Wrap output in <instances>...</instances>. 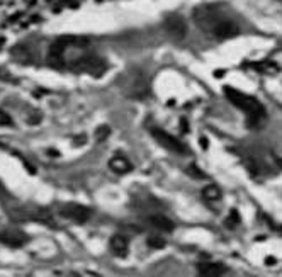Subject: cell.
<instances>
[{"label": "cell", "mask_w": 282, "mask_h": 277, "mask_svg": "<svg viewBox=\"0 0 282 277\" xmlns=\"http://www.w3.org/2000/svg\"><path fill=\"white\" fill-rule=\"evenodd\" d=\"M194 21L204 33L216 39H230L240 33L236 22L223 17L221 12L213 6H203L194 11Z\"/></svg>", "instance_id": "6da1fadb"}, {"label": "cell", "mask_w": 282, "mask_h": 277, "mask_svg": "<svg viewBox=\"0 0 282 277\" xmlns=\"http://www.w3.org/2000/svg\"><path fill=\"white\" fill-rule=\"evenodd\" d=\"M225 96L233 106L238 107V109H241L247 114V124L250 128L257 129L263 126V123L267 121L265 107L255 99V97L247 96V94L236 90V88H233V87H225Z\"/></svg>", "instance_id": "7a4b0ae2"}, {"label": "cell", "mask_w": 282, "mask_h": 277, "mask_svg": "<svg viewBox=\"0 0 282 277\" xmlns=\"http://www.w3.org/2000/svg\"><path fill=\"white\" fill-rule=\"evenodd\" d=\"M150 133H151V136L155 138V141L158 143V145H162L163 148H167L168 151H173V153H178V155L187 153L185 145H183L182 141H178L175 136H172V135H168L167 131H163V129L151 128Z\"/></svg>", "instance_id": "3957f363"}, {"label": "cell", "mask_w": 282, "mask_h": 277, "mask_svg": "<svg viewBox=\"0 0 282 277\" xmlns=\"http://www.w3.org/2000/svg\"><path fill=\"white\" fill-rule=\"evenodd\" d=\"M60 214L63 218H66V220H71L82 225V223L88 221V218L92 216V211L87 206H82V204L70 203V204H65V206L60 209Z\"/></svg>", "instance_id": "277c9868"}, {"label": "cell", "mask_w": 282, "mask_h": 277, "mask_svg": "<svg viewBox=\"0 0 282 277\" xmlns=\"http://www.w3.org/2000/svg\"><path fill=\"white\" fill-rule=\"evenodd\" d=\"M163 28H165L167 34L173 39V41H182V39L187 36L185 21H183L182 17L177 16V14L168 16L167 19H165V22H163Z\"/></svg>", "instance_id": "5b68a950"}, {"label": "cell", "mask_w": 282, "mask_h": 277, "mask_svg": "<svg viewBox=\"0 0 282 277\" xmlns=\"http://www.w3.org/2000/svg\"><path fill=\"white\" fill-rule=\"evenodd\" d=\"M28 236L21 231H12V230H6L0 231V243L9 245V247H22L26 243Z\"/></svg>", "instance_id": "8992f818"}, {"label": "cell", "mask_w": 282, "mask_h": 277, "mask_svg": "<svg viewBox=\"0 0 282 277\" xmlns=\"http://www.w3.org/2000/svg\"><path fill=\"white\" fill-rule=\"evenodd\" d=\"M109 167H111V170L116 172V173H128V172L133 170V165L129 163V160L123 155L113 156L111 162H109Z\"/></svg>", "instance_id": "52a82bcc"}, {"label": "cell", "mask_w": 282, "mask_h": 277, "mask_svg": "<svg viewBox=\"0 0 282 277\" xmlns=\"http://www.w3.org/2000/svg\"><path fill=\"white\" fill-rule=\"evenodd\" d=\"M111 250H113L114 255L118 257H126L128 255V238L123 235H114L111 238Z\"/></svg>", "instance_id": "ba28073f"}, {"label": "cell", "mask_w": 282, "mask_h": 277, "mask_svg": "<svg viewBox=\"0 0 282 277\" xmlns=\"http://www.w3.org/2000/svg\"><path fill=\"white\" fill-rule=\"evenodd\" d=\"M148 221L151 226H155L160 231H173V228H175V223L168 220L167 216H163V214H153V216L148 218Z\"/></svg>", "instance_id": "9c48e42d"}, {"label": "cell", "mask_w": 282, "mask_h": 277, "mask_svg": "<svg viewBox=\"0 0 282 277\" xmlns=\"http://www.w3.org/2000/svg\"><path fill=\"white\" fill-rule=\"evenodd\" d=\"M199 274L203 275H223L226 272V267L223 263H213V262H203L198 265Z\"/></svg>", "instance_id": "30bf717a"}, {"label": "cell", "mask_w": 282, "mask_h": 277, "mask_svg": "<svg viewBox=\"0 0 282 277\" xmlns=\"http://www.w3.org/2000/svg\"><path fill=\"white\" fill-rule=\"evenodd\" d=\"M203 198L206 201H219L221 199V191L218 186H206L203 189Z\"/></svg>", "instance_id": "8fae6325"}, {"label": "cell", "mask_w": 282, "mask_h": 277, "mask_svg": "<svg viewBox=\"0 0 282 277\" xmlns=\"http://www.w3.org/2000/svg\"><path fill=\"white\" fill-rule=\"evenodd\" d=\"M255 70L262 71V73H268V75H274L279 71V65H275L274 61H262V63L255 65L253 66Z\"/></svg>", "instance_id": "7c38bea8"}, {"label": "cell", "mask_w": 282, "mask_h": 277, "mask_svg": "<svg viewBox=\"0 0 282 277\" xmlns=\"http://www.w3.org/2000/svg\"><path fill=\"white\" fill-rule=\"evenodd\" d=\"M109 135H111V128L109 126H99V128H97V131H96L97 141H104Z\"/></svg>", "instance_id": "4fadbf2b"}, {"label": "cell", "mask_w": 282, "mask_h": 277, "mask_svg": "<svg viewBox=\"0 0 282 277\" xmlns=\"http://www.w3.org/2000/svg\"><path fill=\"white\" fill-rule=\"evenodd\" d=\"M185 172L189 173V175L194 177V178H206V173H203V170H201V168L196 167V165H189V167H187V170H185Z\"/></svg>", "instance_id": "5bb4252c"}, {"label": "cell", "mask_w": 282, "mask_h": 277, "mask_svg": "<svg viewBox=\"0 0 282 277\" xmlns=\"http://www.w3.org/2000/svg\"><path fill=\"white\" fill-rule=\"evenodd\" d=\"M238 223H240V216H238V213H236V209H233V211L230 213V218L226 220V226L235 228Z\"/></svg>", "instance_id": "9a60e30c"}, {"label": "cell", "mask_w": 282, "mask_h": 277, "mask_svg": "<svg viewBox=\"0 0 282 277\" xmlns=\"http://www.w3.org/2000/svg\"><path fill=\"white\" fill-rule=\"evenodd\" d=\"M148 245L151 248H163L165 247V242L160 236H150L148 238Z\"/></svg>", "instance_id": "2e32d148"}, {"label": "cell", "mask_w": 282, "mask_h": 277, "mask_svg": "<svg viewBox=\"0 0 282 277\" xmlns=\"http://www.w3.org/2000/svg\"><path fill=\"white\" fill-rule=\"evenodd\" d=\"M11 124H12V119L9 118L4 111H0V126H11Z\"/></svg>", "instance_id": "e0dca14e"}, {"label": "cell", "mask_w": 282, "mask_h": 277, "mask_svg": "<svg viewBox=\"0 0 282 277\" xmlns=\"http://www.w3.org/2000/svg\"><path fill=\"white\" fill-rule=\"evenodd\" d=\"M180 131L182 133H189V123H187L185 118L180 119Z\"/></svg>", "instance_id": "ac0fdd59"}, {"label": "cell", "mask_w": 282, "mask_h": 277, "mask_svg": "<svg viewBox=\"0 0 282 277\" xmlns=\"http://www.w3.org/2000/svg\"><path fill=\"white\" fill-rule=\"evenodd\" d=\"M199 143H201V145H203V148H204V150L208 148V140H206L204 136H203V138H199Z\"/></svg>", "instance_id": "d6986e66"}, {"label": "cell", "mask_w": 282, "mask_h": 277, "mask_svg": "<svg viewBox=\"0 0 282 277\" xmlns=\"http://www.w3.org/2000/svg\"><path fill=\"white\" fill-rule=\"evenodd\" d=\"M199 277H221V275H203V274H199Z\"/></svg>", "instance_id": "ffe728a7"}]
</instances>
